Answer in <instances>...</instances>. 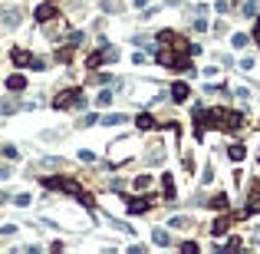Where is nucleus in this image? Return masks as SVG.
Listing matches in <instances>:
<instances>
[{"mask_svg": "<svg viewBox=\"0 0 260 254\" xmlns=\"http://www.w3.org/2000/svg\"><path fill=\"white\" fill-rule=\"evenodd\" d=\"M102 10H106V13H119L122 10V0H102Z\"/></svg>", "mask_w": 260, "mask_h": 254, "instance_id": "20", "label": "nucleus"}, {"mask_svg": "<svg viewBox=\"0 0 260 254\" xmlns=\"http://www.w3.org/2000/svg\"><path fill=\"white\" fill-rule=\"evenodd\" d=\"M43 188H46V191H66V195H76V198H83V188H79V182H73V178H63V175L43 178Z\"/></svg>", "mask_w": 260, "mask_h": 254, "instance_id": "1", "label": "nucleus"}, {"mask_svg": "<svg viewBox=\"0 0 260 254\" xmlns=\"http://www.w3.org/2000/svg\"><path fill=\"white\" fill-rule=\"evenodd\" d=\"M172 60H174L172 53H158V63H162V66H172Z\"/></svg>", "mask_w": 260, "mask_h": 254, "instance_id": "28", "label": "nucleus"}, {"mask_svg": "<svg viewBox=\"0 0 260 254\" xmlns=\"http://www.w3.org/2000/svg\"><path fill=\"white\" fill-rule=\"evenodd\" d=\"M79 159H83V162H96V152H89V149H83V152H79Z\"/></svg>", "mask_w": 260, "mask_h": 254, "instance_id": "29", "label": "nucleus"}, {"mask_svg": "<svg viewBox=\"0 0 260 254\" xmlns=\"http://www.w3.org/2000/svg\"><path fill=\"white\" fill-rule=\"evenodd\" d=\"M86 96H83V89H76V96H73V102H69V106H73V109H86Z\"/></svg>", "mask_w": 260, "mask_h": 254, "instance_id": "21", "label": "nucleus"}, {"mask_svg": "<svg viewBox=\"0 0 260 254\" xmlns=\"http://www.w3.org/2000/svg\"><path fill=\"white\" fill-rule=\"evenodd\" d=\"M3 155H7V159H17V155H20V152H17L13 145H3Z\"/></svg>", "mask_w": 260, "mask_h": 254, "instance_id": "31", "label": "nucleus"}, {"mask_svg": "<svg viewBox=\"0 0 260 254\" xmlns=\"http://www.w3.org/2000/svg\"><path fill=\"white\" fill-rule=\"evenodd\" d=\"M148 201L152 198H129V215H145V211L152 208Z\"/></svg>", "mask_w": 260, "mask_h": 254, "instance_id": "6", "label": "nucleus"}, {"mask_svg": "<svg viewBox=\"0 0 260 254\" xmlns=\"http://www.w3.org/2000/svg\"><path fill=\"white\" fill-rule=\"evenodd\" d=\"M0 23H3V27H17V23H20V10H17V7L0 10Z\"/></svg>", "mask_w": 260, "mask_h": 254, "instance_id": "4", "label": "nucleus"}, {"mask_svg": "<svg viewBox=\"0 0 260 254\" xmlns=\"http://www.w3.org/2000/svg\"><path fill=\"white\" fill-rule=\"evenodd\" d=\"M231 7H234V3H231V0H217V10H221V13H228Z\"/></svg>", "mask_w": 260, "mask_h": 254, "instance_id": "30", "label": "nucleus"}, {"mask_svg": "<svg viewBox=\"0 0 260 254\" xmlns=\"http://www.w3.org/2000/svg\"><path fill=\"white\" fill-rule=\"evenodd\" d=\"M135 126H139L142 132H148V129H155V126H158V122L152 119V112H142L139 119H135Z\"/></svg>", "mask_w": 260, "mask_h": 254, "instance_id": "12", "label": "nucleus"}, {"mask_svg": "<svg viewBox=\"0 0 260 254\" xmlns=\"http://www.w3.org/2000/svg\"><path fill=\"white\" fill-rule=\"evenodd\" d=\"M10 60H13V66H30V63H33V53H30V50H20V46H17V50L10 53Z\"/></svg>", "mask_w": 260, "mask_h": 254, "instance_id": "3", "label": "nucleus"}, {"mask_svg": "<svg viewBox=\"0 0 260 254\" xmlns=\"http://www.w3.org/2000/svg\"><path fill=\"white\" fill-rule=\"evenodd\" d=\"M36 20H40V23H50V20H56V7H50V3H43V7H36Z\"/></svg>", "mask_w": 260, "mask_h": 254, "instance_id": "8", "label": "nucleus"}, {"mask_svg": "<svg viewBox=\"0 0 260 254\" xmlns=\"http://www.w3.org/2000/svg\"><path fill=\"white\" fill-rule=\"evenodd\" d=\"M244 17H257V0H247V3H244Z\"/></svg>", "mask_w": 260, "mask_h": 254, "instance_id": "24", "label": "nucleus"}, {"mask_svg": "<svg viewBox=\"0 0 260 254\" xmlns=\"http://www.w3.org/2000/svg\"><path fill=\"white\" fill-rule=\"evenodd\" d=\"M79 126H99V116H86V119L79 122Z\"/></svg>", "mask_w": 260, "mask_h": 254, "instance_id": "34", "label": "nucleus"}, {"mask_svg": "<svg viewBox=\"0 0 260 254\" xmlns=\"http://www.w3.org/2000/svg\"><path fill=\"white\" fill-rule=\"evenodd\" d=\"M172 69H174V73H195V66H191L184 56H174V60H172Z\"/></svg>", "mask_w": 260, "mask_h": 254, "instance_id": "13", "label": "nucleus"}, {"mask_svg": "<svg viewBox=\"0 0 260 254\" xmlns=\"http://www.w3.org/2000/svg\"><path fill=\"white\" fill-rule=\"evenodd\" d=\"M20 109V99H0V112H17Z\"/></svg>", "mask_w": 260, "mask_h": 254, "instance_id": "18", "label": "nucleus"}, {"mask_svg": "<svg viewBox=\"0 0 260 254\" xmlns=\"http://www.w3.org/2000/svg\"><path fill=\"white\" fill-rule=\"evenodd\" d=\"M73 96H76V89H66V93H59L53 99V106L56 109H69V102H73Z\"/></svg>", "mask_w": 260, "mask_h": 254, "instance_id": "9", "label": "nucleus"}, {"mask_svg": "<svg viewBox=\"0 0 260 254\" xmlns=\"http://www.w3.org/2000/svg\"><path fill=\"white\" fill-rule=\"evenodd\" d=\"M188 96H191V89H188V83H174V86H172V99H174V102H184Z\"/></svg>", "mask_w": 260, "mask_h": 254, "instance_id": "7", "label": "nucleus"}, {"mask_svg": "<svg viewBox=\"0 0 260 254\" xmlns=\"http://www.w3.org/2000/svg\"><path fill=\"white\" fill-rule=\"evenodd\" d=\"M188 224H191L188 218H172V224H168V228H188Z\"/></svg>", "mask_w": 260, "mask_h": 254, "instance_id": "27", "label": "nucleus"}, {"mask_svg": "<svg viewBox=\"0 0 260 254\" xmlns=\"http://www.w3.org/2000/svg\"><path fill=\"white\" fill-rule=\"evenodd\" d=\"M152 241L158 244V248H168V244H172V234L165 231V228H155V231H152Z\"/></svg>", "mask_w": 260, "mask_h": 254, "instance_id": "11", "label": "nucleus"}, {"mask_svg": "<svg viewBox=\"0 0 260 254\" xmlns=\"http://www.w3.org/2000/svg\"><path fill=\"white\" fill-rule=\"evenodd\" d=\"M211 208L224 211V208H228V195H214V198H211Z\"/></svg>", "mask_w": 260, "mask_h": 254, "instance_id": "22", "label": "nucleus"}, {"mask_svg": "<svg viewBox=\"0 0 260 254\" xmlns=\"http://www.w3.org/2000/svg\"><path fill=\"white\" fill-rule=\"evenodd\" d=\"M181 251H188V254H195V251H198V244H195V241H184V244H181Z\"/></svg>", "mask_w": 260, "mask_h": 254, "instance_id": "32", "label": "nucleus"}, {"mask_svg": "<svg viewBox=\"0 0 260 254\" xmlns=\"http://www.w3.org/2000/svg\"><path fill=\"white\" fill-rule=\"evenodd\" d=\"M240 69L250 73V69H254V56H244V60H240Z\"/></svg>", "mask_w": 260, "mask_h": 254, "instance_id": "26", "label": "nucleus"}, {"mask_svg": "<svg viewBox=\"0 0 260 254\" xmlns=\"http://www.w3.org/2000/svg\"><path fill=\"white\" fill-rule=\"evenodd\" d=\"M148 185H152V178H148V175H139V178H135V188H139V191H145Z\"/></svg>", "mask_w": 260, "mask_h": 254, "instance_id": "25", "label": "nucleus"}, {"mask_svg": "<svg viewBox=\"0 0 260 254\" xmlns=\"http://www.w3.org/2000/svg\"><path fill=\"white\" fill-rule=\"evenodd\" d=\"M162 195H165V201H174V195H178V188H174V178L172 175H162Z\"/></svg>", "mask_w": 260, "mask_h": 254, "instance_id": "5", "label": "nucleus"}, {"mask_svg": "<svg viewBox=\"0 0 260 254\" xmlns=\"http://www.w3.org/2000/svg\"><path fill=\"white\" fill-rule=\"evenodd\" d=\"M247 43H250V36H247V33H234V36H231V46H237V50H244Z\"/></svg>", "mask_w": 260, "mask_h": 254, "instance_id": "19", "label": "nucleus"}, {"mask_svg": "<svg viewBox=\"0 0 260 254\" xmlns=\"http://www.w3.org/2000/svg\"><path fill=\"white\" fill-rule=\"evenodd\" d=\"M119 122H125V116H119V112H109V116H99V126H119Z\"/></svg>", "mask_w": 260, "mask_h": 254, "instance_id": "16", "label": "nucleus"}, {"mask_svg": "<svg viewBox=\"0 0 260 254\" xmlns=\"http://www.w3.org/2000/svg\"><path fill=\"white\" fill-rule=\"evenodd\" d=\"M228 155H231V162H244V155H247V149H244L240 142H234V145L228 149Z\"/></svg>", "mask_w": 260, "mask_h": 254, "instance_id": "14", "label": "nucleus"}, {"mask_svg": "<svg viewBox=\"0 0 260 254\" xmlns=\"http://www.w3.org/2000/svg\"><path fill=\"white\" fill-rule=\"evenodd\" d=\"M112 99H116V96H112V89H102V93L96 96V106H99V109H106V106H112Z\"/></svg>", "mask_w": 260, "mask_h": 254, "instance_id": "15", "label": "nucleus"}, {"mask_svg": "<svg viewBox=\"0 0 260 254\" xmlns=\"http://www.w3.org/2000/svg\"><path fill=\"white\" fill-rule=\"evenodd\" d=\"M7 89H10V93H23V89H27V79H23L20 73H13V76H7Z\"/></svg>", "mask_w": 260, "mask_h": 254, "instance_id": "10", "label": "nucleus"}, {"mask_svg": "<svg viewBox=\"0 0 260 254\" xmlns=\"http://www.w3.org/2000/svg\"><path fill=\"white\" fill-rule=\"evenodd\" d=\"M30 201H33L30 195H17V205H20V208H27V205H30Z\"/></svg>", "mask_w": 260, "mask_h": 254, "instance_id": "33", "label": "nucleus"}, {"mask_svg": "<svg viewBox=\"0 0 260 254\" xmlns=\"http://www.w3.org/2000/svg\"><path fill=\"white\" fill-rule=\"evenodd\" d=\"M254 40H257V46H260V17H257V27H254Z\"/></svg>", "mask_w": 260, "mask_h": 254, "instance_id": "35", "label": "nucleus"}, {"mask_svg": "<svg viewBox=\"0 0 260 254\" xmlns=\"http://www.w3.org/2000/svg\"><path fill=\"white\" fill-rule=\"evenodd\" d=\"M132 3H135V7H145V3H148V0H132Z\"/></svg>", "mask_w": 260, "mask_h": 254, "instance_id": "36", "label": "nucleus"}, {"mask_svg": "<svg viewBox=\"0 0 260 254\" xmlns=\"http://www.w3.org/2000/svg\"><path fill=\"white\" fill-rule=\"evenodd\" d=\"M228 228H231V218L224 215V218H217V221H214V228H211V231H214V234H224Z\"/></svg>", "mask_w": 260, "mask_h": 254, "instance_id": "17", "label": "nucleus"}, {"mask_svg": "<svg viewBox=\"0 0 260 254\" xmlns=\"http://www.w3.org/2000/svg\"><path fill=\"white\" fill-rule=\"evenodd\" d=\"M174 40H178V36H174V30H162V33H158V43H172L174 46Z\"/></svg>", "mask_w": 260, "mask_h": 254, "instance_id": "23", "label": "nucleus"}, {"mask_svg": "<svg viewBox=\"0 0 260 254\" xmlns=\"http://www.w3.org/2000/svg\"><path fill=\"white\" fill-rule=\"evenodd\" d=\"M240 126H244V116H240V112H224V119H221V129H224V132H237Z\"/></svg>", "mask_w": 260, "mask_h": 254, "instance_id": "2", "label": "nucleus"}]
</instances>
